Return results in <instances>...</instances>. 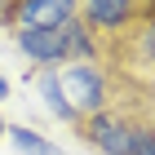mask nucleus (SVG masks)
Returning a JSON list of instances; mask_svg holds the SVG:
<instances>
[{
    "instance_id": "f257e3e1",
    "label": "nucleus",
    "mask_w": 155,
    "mask_h": 155,
    "mask_svg": "<svg viewBox=\"0 0 155 155\" xmlns=\"http://www.w3.org/2000/svg\"><path fill=\"white\" fill-rule=\"evenodd\" d=\"M53 75H58V93H62V102L71 107L75 120L107 111L120 97L124 80H129L124 71H115V67H107V62H67V67L53 71Z\"/></svg>"
},
{
    "instance_id": "f03ea898",
    "label": "nucleus",
    "mask_w": 155,
    "mask_h": 155,
    "mask_svg": "<svg viewBox=\"0 0 155 155\" xmlns=\"http://www.w3.org/2000/svg\"><path fill=\"white\" fill-rule=\"evenodd\" d=\"M107 67L124 75H137V80H151L155 84V0H142L137 5V18L115 45L102 53Z\"/></svg>"
},
{
    "instance_id": "7ed1b4c3",
    "label": "nucleus",
    "mask_w": 155,
    "mask_h": 155,
    "mask_svg": "<svg viewBox=\"0 0 155 155\" xmlns=\"http://www.w3.org/2000/svg\"><path fill=\"white\" fill-rule=\"evenodd\" d=\"M75 0H0V31H49L75 22Z\"/></svg>"
},
{
    "instance_id": "20e7f679",
    "label": "nucleus",
    "mask_w": 155,
    "mask_h": 155,
    "mask_svg": "<svg viewBox=\"0 0 155 155\" xmlns=\"http://www.w3.org/2000/svg\"><path fill=\"white\" fill-rule=\"evenodd\" d=\"M75 5H80V13H75V18L89 27V36L102 45V53H107V49L133 27V18H137V5H142V0H75Z\"/></svg>"
},
{
    "instance_id": "39448f33",
    "label": "nucleus",
    "mask_w": 155,
    "mask_h": 155,
    "mask_svg": "<svg viewBox=\"0 0 155 155\" xmlns=\"http://www.w3.org/2000/svg\"><path fill=\"white\" fill-rule=\"evenodd\" d=\"M13 45L31 62V71H58L67 67V27H49V31H13Z\"/></svg>"
},
{
    "instance_id": "423d86ee",
    "label": "nucleus",
    "mask_w": 155,
    "mask_h": 155,
    "mask_svg": "<svg viewBox=\"0 0 155 155\" xmlns=\"http://www.w3.org/2000/svg\"><path fill=\"white\" fill-rule=\"evenodd\" d=\"M9 146L18 155H58V142L53 137H45V133H36L31 124H9Z\"/></svg>"
},
{
    "instance_id": "0eeeda50",
    "label": "nucleus",
    "mask_w": 155,
    "mask_h": 155,
    "mask_svg": "<svg viewBox=\"0 0 155 155\" xmlns=\"http://www.w3.org/2000/svg\"><path fill=\"white\" fill-rule=\"evenodd\" d=\"M67 62H102V45L89 36V27L80 18L67 22Z\"/></svg>"
},
{
    "instance_id": "6e6552de",
    "label": "nucleus",
    "mask_w": 155,
    "mask_h": 155,
    "mask_svg": "<svg viewBox=\"0 0 155 155\" xmlns=\"http://www.w3.org/2000/svg\"><path fill=\"white\" fill-rule=\"evenodd\" d=\"M40 93H45V107L53 111L62 124H75L71 107H67V102H62V93H58V75H53V71H40Z\"/></svg>"
},
{
    "instance_id": "1a4fd4ad",
    "label": "nucleus",
    "mask_w": 155,
    "mask_h": 155,
    "mask_svg": "<svg viewBox=\"0 0 155 155\" xmlns=\"http://www.w3.org/2000/svg\"><path fill=\"white\" fill-rule=\"evenodd\" d=\"M133 155H155V133H146L142 142H137V151H133Z\"/></svg>"
},
{
    "instance_id": "9d476101",
    "label": "nucleus",
    "mask_w": 155,
    "mask_h": 155,
    "mask_svg": "<svg viewBox=\"0 0 155 155\" xmlns=\"http://www.w3.org/2000/svg\"><path fill=\"white\" fill-rule=\"evenodd\" d=\"M5 97H9V80L0 75V102H5Z\"/></svg>"
},
{
    "instance_id": "9b49d317",
    "label": "nucleus",
    "mask_w": 155,
    "mask_h": 155,
    "mask_svg": "<svg viewBox=\"0 0 155 155\" xmlns=\"http://www.w3.org/2000/svg\"><path fill=\"white\" fill-rule=\"evenodd\" d=\"M5 133H9V120H5V115H0V142H5Z\"/></svg>"
}]
</instances>
